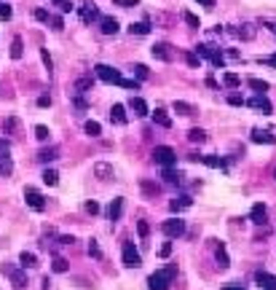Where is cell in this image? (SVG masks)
<instances>
[{"label": "cell", "mask_w": 276, "mask_h": 290, "mask_svg": "<svg viewBox=\"0 0 276 290\" xmlns=\"http://www.w3.org/2000/svg\"><path fill=\"white\" fill-rule=\"evenodd\" d=\"M252 143H265V145H276V134L265 132V129H255V132H252Z\"/></svg>", "instance_id": "18"}, {"label": "cell", "mask_w": 276, "mask_h": 290, "mask_svg": "<svg viewBox=\"0 0 276 290\" xmlns=\"http://www.w3.org/2000/svg\"><path fill=\"white\" fill-rule=\"evenodd\" d=\"M153 159H155V164H161V167H174V164H177V153H174L169 145H155Z\"/></svg>", "instance_id": "3"}, {"label": "cell", "mask_w": 276, "mask_h": 290, "mask_svg": "<svg viewBox=\"0 0 276 290\" xmlns=\"http://www.w3.org/2000/svg\"><path fill=\"white\" fill-rule=\"evenodd\" d=\"M83 129H86L89 137H99V134H102V127H99L97 121H86V124H83Z\"/></svg>", "instance_id": "30"}, {"label": "cell", "mask_w": 276, "mask_h": 290, "mask_svg": "<svg viewBox=\"0 0 276 290\" xmlns=\"http://www.w3.org/2000/svg\"><path fill=\"white\" fill-rule=\"evenodd\" d=\"M43 183H46V186H57V183H59V175L54 172V169H46V172H43Z\"/></svg>", "instance_id": "34"}, {"label": "cell", "mask_w": 276, "mask_h": 290, "mask_svg": "<svg viewBox=\"0 0 276 290\" xmlns=\"http://www.w3.org/2000/svg\"><path fill=\"white\" fill-rule=\"evenodd\" d=\"M38 159H41L43 164H46V161H54V159H57V148H48V151H41V153H38Z\"/></svg>", "instance_id": "36"}, {"label": "cell", "mask_w": 276, "mask_h": 290, "mask_svg": "<svg viewBox=\"0 0 276 290\" xmlns=\"http://www.w3.org/2000/svg\"><path fill=\"white\" fill-rule=\"evenodd\" d=\"M174 274H177V269H174V266L158 269V272H153V274L148 277V288H150V290H167L169 285L174 282Z\"/></svg>", "instance_id": "2"}, {"label": "cell", "mask_w": 276, "mask_h": 290, "mask_svg": "<svg viewBox=\"0 0 276 290\" xmlns=\"http://www.w3.org/2000/svg\"><path fill=\"white\" fill-rule=\"evenodd\" d=\"M89 256H94V258H102V250H99V244L94 242V239L89 242Z\"/></svg>", "instance_id": "43"}, {"label": "cell", "mask_w": 276, "mask_h": 290, "mask_svg": "<svg viewBox=\"0 0 276 290\" xmlns=\"http://www.w3.org/2000/svg\"><path fill=\"white\" fill-rule=\"evenodd\" d=\"M223 83H225L228 89H236L239 83H242V78L236 76V73H225V76H223Z\"/></svg>", "instance_id": "32"}, {"label": "cell", "mask_w": 276, "mask_h": 290, "mask_svg": "<svg viewBox=\"0 0 276 290\" xmlns=\"http://www.w3.org/2000/svg\"><path fill=\"white\" fill-rule=\"evenodd\" d=\"M99 30H102V35H115L118 32V22L113 16H102L99 19Z\"/></svg>", "instance_id": "17"}, {"label": "cell", "mask_w": 276, "mask_h": 290, "mask_svg": "<svg viewBox=\"0 0 276 290\" xmlns=\"http://www.w3.org/2000/svg\"><path fill=\"white\" fill-rule=\"evenodd\" d=\"M129 108H132V111H134V116H139V118H142V116H148V113H150L148 102H145L142 97H132V102H129Z\"/></svg>", "instance_id": "16"}, {"label": "cell", "mask_w": 276, "mask_h": 290, "mask_svg": "<svg viewBox=\"0 0 276 290\" xmlns=\"http://www.w3.org/2000/svg\"><path fill=\"white\" fill-rule=\"evenodd\" d=\"M110 121L113 124H126L129 118H126V108H123V105H113V111H110Z\"/></svg>", "instance_id": "19"}, {"label": "cell", "mask_w": 276, "mask_h": 290, "mask_svg": "<svg viewBox=\"0 0 276 290\" xmlns=\"http://www.w3.org/2000/svg\"><path fill=\"white\" fill-rule=\"evenodd\" d=\"M228 102L233 105V108H239V105H247V102H244L242 97H239V94H230V97H228Z\"/></svg>", "instance_id": "50"}, {"label": "cell", "mask_w": 276, "mask_h": 290, "mask_svg": "<svg viewBox=\"0 0 276 290\" xmlns=\"http://www.w3.org/2000/svg\"><path fill=\"white\" fill-rule=\"evenodd\" d=\"M169 48H172L169 43H155V46L150 48V51H153V57H155V59H161V62H172L174 54L169 51Z\"/></svg>", "instance_id": "11"}, {"label": "cell", "mask_w": 276, "mask_h": 290, "mask_svg": "<svg viewBox=\"0 0 276 290\" xmlns=\"http://www.w3.org/2000/svg\"><path fill=\"white\" fill-rule=\"evenodd\" d=\"M48 134H51V132H48V127H43V124L35 127V137H38V140H48Z\"/></svg>", "instance_id": "41"}, {"label": "cell", "mask_w": 276, "mask_h": 290, "mask_svg": "<svg viewBox=\"0 0 276 290\" xmlns=\"http://www.w3.org/2000/svg\"><path fill=\"white\" fill-rule=\"evenodd\" d=\"M185 62H188L190 67H199V62H201V57H199V54H193V51H190V54H185Z\"/></svg>", "instance_id": "42"}, {"label": "cell", "mask_w": 276, "mask_h": 290, "mask_svg": "<svg viewBox=\"0 0 276 290\" xmlns=\"http://www.w3.org/2000/svg\"><path fill=\"white\" fill-rule=\"evenodd\" d=\"M14 129H16V118H8V121H6V132H14Z\"/></svg>", "instance_id": "54"}, {"label": "cell", "mask_w": 276, "mask_h": 290, "mask_svg": "<svg viewBox=\"0 0 276 290\" xmlns=\"http://www.w3.org/2000/svg\"><path fill=\"white\" fill-rule=\"evenodd\" d=\"M188 207H193V199L190 196H177V199L169 202V209H172V212H180V209H188Z\"/></svg>", "instance_id": "20"}, {"label": "cell", "mask_w": 276, "mask_h": 290, "mask_svg": "<svg viewBox=\"0 0 276 290\" xmlns=\"http://www.w3.org/2000/svg\"><path fill=\"white\" fill-rule=\"evenodd\" d=\"M268 27H271V30H274V32H276V24H268Z\"/></svg>", "instance_id": "59"}, {"label": "cell", "mask_w": 276, "mask_h": 290, "mask_svg": "<svg viewBox=\"0 0 276 290\" xmlns=\"http://www.w3.org/2000/svg\"><path fill=\"white\" fill-rule=\"evenodd\" d=\"M11 169H14V164H11V159H8V151H6V153H0V177L11 175Z\"/></svg>", "instance_id": "24"}, {"label": "cell", "mask_w": 276, "mask_h": 290, "mask_svg": "<svg viewBox=\"0 0 276 290\" xmlns=\"http://www.w3.org/2000/svg\"><path fill=\"white\" fill-rule=\"evenodd\" d=\"M137 231H139V237L145 239V237H148V234H150V226H148V223H145V221H139V223H137Z\"/></svg>", "instance_id": "47"}, {"label": "cell", "mask_w": 276, "mask_h": 290, "mask_svg": "<svg viewBox=\"0 0 276 290\" xmlns=\"http://www.w3.org/2000/svg\"><path fill=\"white\" fill-rule=\"evenodd\" d=\"M249 108H255V111H263V113H271L274 111V105H271V99L265 97V94H255L252 99H247Z\"/></svg>", "instance_id": "9"}, {"label": "cell", "mask_w": 276, "mask_h": 290, "mask_svg": "<svg viewBox=\"0 0 276 290\" xmlns=\"http://www.w3.org/2000/svg\"><path fill=\"white\" fill-rule=\"evenodd\" d=\"M161 231L167 234V237L177 239V237H183V234H185V221H180V218H174V221H167V223L161 226Z\"/></svg>", "instance_id": "8"}, {"label": "cell", "mask_w": 276, "mask_h": 290, "mask_svg": "<svg viewBox=\"0 0 276 290\" xmlns=\"http://www.w3.org/2000/svg\"><path fill=\"white\" fill-rule=\"evenodd\" d=\"M199 3H201V6H207V8H215V3H217V0H199Z\"/></svg>", "instance_id": "56"}, {"label": "cell", "mask_w": 276, "mask_h": 290, "mask_svg": "<svg viewBox=\"0 0 276 290\" xmlns=\"http://www.w3.org/2000/svg\"><path fill=\"white\" fill-rule=\"evenodd\" d=\"M19 266H24V269H35V266H38V256L24 250L22 256H19Z\"/></svg>", "instance_id": "23"}, {"label": "cell", "mask_w": 276, "mask_h": 290, "mask_svg": "<svg viewBox=\"0 0 276 290\" xmlns=\"http://www.w3.org/2000/svg\"><path fill=\"white\" fill-rule=\"evenodd\" d=\"M153 121L158 124V127H167V129L172 127V118H169L164 111H155V113H153Z\"/></svg>", "instance_id": "26"}, {"label": "cell", "mask_w": 276, "mask_h": 290, "mask_svg": "<svg viewBox=\"0 0 276 290\" xmlns=\"http://www.w3.org/2000/svg\"><path fill=\"white\" fill-rule=\"evenodd\" d=\"M183 19H185V22L190 24V27H201V22H199V16H196V14H190V11H185V14H183Z\"/></svg>", "instance_id": "40"}, {"label": "cell", "mask_w": 276, "mask_h": 290, "mask_svg": "<svg viewBox=\"0 0 276 290\" xmlns=\"http://www.w3.org/2000/svg\"><path fill=\"white\" fill-rule=\"evenodd\" d=\"M129 32H132V35H148L150 32V24L148 22H137V24H132V27H129Z\"/></svg>", "instance_id": "31"}, {"label": "cell", "mask_w": 276, "mask_h": 290, "mask_svg": "<svg viewBox=\"0 0 276 290\" xmlns=\"http://www.w3.org/2000/svg\"><path fill=\"white\" fill-rule=\"evenodd\" d=\"M121 212H123V199L118 196V199H113V202H110V207H107V218L110 221H121Z\"/></svg>", "instance_id": "14"}, {"label": "cell", "mask_w": 276, "mask_h": 290, "mask_svg": "<svg viewBox=\"0 0 276 290\" xmlns=\"http://www.w3.org/2000/svg\"><path fill=\"white\" fill-rule=\"evenodd\" d=\"M22 54H24L22 38H14V43H11V57H14V59H22Z\"/></svg>", "instance_id": "29"}, {"label": "cell", "mask_w": 276, "mask_h": 290, "mask_svg": "<svg viewBox=\"0 0 276 290\" xmlns=\"http://www.w3.org/2000/svg\"><path fill=\"white\" fill-rule=\"evenodd\" d=\"M274 177H276V172H274Z\"/></svg>", "instance_id": "60"}, {"label": "cell", "mask_w": 276, "mask_h": 290, "mask_svg": "<svg viewBox=\"0 0 276 290\" xmlns=\"http://www.w3.org/2000/svg\"><path fill=\"white\" fill-rule=\"evenodd\" d=\"M22 269H24V266H22ZM22 269L14 266V263H6V274L11 277L14 288H27V274H24Z\"/></svg>", "instance_id": "7"}, {"label": "cell", "mask_w": 276, "mask_h": 290, "mask_svg": "<svg viewBox=\"0 0 276 290\" xmlns=\"http://www.w3.org/2000/svg\"><path fill=\"white\" fill-rule=\"evenodd\" d=\"M97 175H102V177H107V175H113V169H110L107 164H97Z\"/></svg>", "instance_id": "48"}, {"label": "cell", "mask_w": 276, "mask_h": 290, "mask_svg": "<svg viewBox=\"0 0 276 290\" xmlns=\"http://www.w3.org/2000/svg\"><path fill=\"white\" fill-rule=\"evenodd\" d=\"M188 140H190V143H204V140H207V132H204V129H199V127H193L188 132Z\"/></svg>", "instance_id": "27"}, {"label": "cell", "mask_w": 276, "mask_h": 290, "mask_svg": "<svg viewBox=\"0 0 276 290\" xmlns=\"http://www.w3.org/2000/svg\"><path fill=\"white\" fill-rule=\"evenodd\" d=\"M265 218H268V209H265L263 202L252 204V212H249V221L258 223V226H265Z\"/></svg>", "instance_id": "10"}, {"label": "cell", "mask_w": 276, "mask_h": 290, "mask_svg": "<svg viewBox=\"0 0 276 290\" xmlns=\"http://www.w3.org/2000/svg\"><path fill=\"white\" fill-rule=\"evenodd\" d=\"M81 19H83V22H92V19H102V16H99V8L94 6V0H86V3H83V8H81Z\"/></svg>", "instance_id": "13"}, {"label": "cell", "mask_w": 276, "mask_h": 290, "mask_svg": "<svg viewBox=\"0 0 276 290\" xmlns=\"http://www.w3.org/2000/svg\"><path fill=\"white\" fill-rule=\"evenodd\" d=\"M94 73H97V78H99V81H105V83H115V86L132 89V92H137V89H139V81H126V78L121 76V70L110 67V64H97Z\"/></svg>", "instance_id": "1"}, {"label": "cell", "mask_w": 276, "mask_h": 290, "mask_svg": "<svg viewBox=\"0 0 276 290\" xmlns=\"http://www.w3.org/2000/svg\"><path fill=\"white\" fill-rule=\"evenodd\" d=\"M113 3H118V6H123V8H132V6H139V0H113Z\"/></svg>", "instance_id": "49"}, {"label": "cell", "mask_w": 276, "mask_h": 290, "mask_svg": "<svg viewBox=\"0 0 276 290\" xmlns=\"http://www.w3.org/2000/svg\"><path fill=\"white\" fill-rule=\"evenodd\" d=\"M174 111H177L180 116H190V113H193V105L183 102V99H174Z\"/></svg>", "instance_id": "28"}, {"label": "cell", "mask_w": 276, "mask_h": 290, "mask_svg": "<svg viewBox=\"0 0 276 290\" xmlns=\"http://www.w3.org/2000/svg\"><path fill=\"white\" fill-rule=\"evenodd\" d=\"M223 290H244V288H242V285H225Z\"/></svg>", "instance_id": "58"}, {"label": "cell", "mask_w": 276, "mask_h": 290, "mask_svg": "<svg viewBox=\"0 0 276 290\" xmlns=\"http://www.w3.org/2000/svg\"><path fill=\"white\" fill-rule=\"evenodd\" d=\"M41 59H43V64H46V67H48V73H51L54 62H51V57H48V51H46V48H41Z\"/></svg>", "instance_id": "46"}, {"label": "cell", "mask_w": 276, "mask_h": 290, "mask_svg": "<svg viewBox=\"0 0 276 290\" xmlns=\"http://www.w3.org/2000/svg\"><path fill=\"white\" fill-rule=\"evenodd\" d=\"M51 269L57 274H62V272H67V261L64 258H54V263H51Z\"/></svg>", "instance_id": "39"}, {"label": "cell", "mask_w": 276, "mask_h": 290, "mask_svg": "<svg viewBox=\"0 0 276 290\" xmlns=\"http://www.w3.org/2000/svg\"><path fill=\"white\" fill-rule=\"evenodd\" d=\"M217 263H220V269H228V266H230V261H228V253H225V247H223V244L217 247Z\"/></svg>", "instance_id": "33"}, {"label": "cell", "mask_w": 276, "mask_h": 290, "mask_svg": "<svg viewBox=\"0 0 276 290\" xmlns=\"http://www.w3.org/2000/svg\"><path fill=\"white\" fill-rule=\"evenodd\" d=\"M169 253H172V244L167 242V244H164V247H161V256H169Z\"/></svg>", "instance_id": "57"}, {"label": "cell", "mask_w": 276, "mask_h": 290, "mask_svg": "<svg viewBox=\"0 0 276 290\" xmlns=\"http://www.w3.org/2000/svg\"><path fill=\"white\" fill-rule=\"evenodd\" d=\"M233 35H236V38H242V41H252V38H255V27H252V24H242V27L233 30Z\"/></svg>", "instance_id": "21"}, {"label": "cell", "mask_w": 276, "mask_h": 290, "mask_svg": "<svg viewBox=\"0 0 276 290\" xmlns=\"http://www.w3.org/2000/svg\"><path fill=\"white\" fill-rule=\"evenodd\" d=\"M38 105H41V108H48V105H51V97H46V94L38 97Z\"/></svg>", "instance_id": "53"}, {"label": "cell", "mask_w": 276, "mask_h": 290, "mask_svg": "<svg viewBox=\"0 0 276 290\" xmlns=\"http://www.w3.org/2000/svg\"><path fill=\"white\" fill-rule=\"evenodd\" d=\"M196 54H199V57H207L209 62L215 64V67H223V64H225V57H223V51H217V48L207 46V43H204V46H196Z\"/></svg>", "instance_id": "5"}, {"label": "cell", "mask_w": 276, "mask_h": 290, "mask_svg": "<svg viewBox=\"0 0 276 290\" xmlns=\"http://www.w3.org/2000/svg\"><path fill=\"white\" fill-rule=\"evenodd\" d=\"M132 70H134V76H137V78H139V81H145V78H148V76H150V70H148V67H145V64H134V67H132Z\"/></svg>", "instance_id": "38"}, {"label": "cell", "mask_w": 276, "mask_h": 290, "mask_svg": "<svg viewBox=\"0 0 276 290\" xmlns=\"http://www.w3.org/2000/svg\"><path fill=\"white\" fill-rule=\"evenodd\" d=\"M255 282H258L263 290H276V277L268 274V272H258L255 274Z\"/></svg>", "instance_id": "12"}, {"label": "cell", "mask_w": 276, "mask_h": 290, "mask_svg": "<svg viewBox=\"0 0 276 290\" xmlns=\"http://www.w3.org/2000/svg\"><path fill=\"white\" fill-rule=\"evenodd\" d=\"M86 89H92V78H78V81H75V92L78 94H83Z\"/></svg>", "instance_id": "35"}, {"label": "cell", "mask_w": 276, "mask_h": 290, "mask_svg": "<svg viewBox=\"0 0 276 290\" xmlns=\"http://www.w3.org/2000/svg\"><path fill=\"white\" fill-rule=\"evenodd\" d=\"M86 212L97 215V212H99V204H97V202H86Z\"/></svg>", "instance_id": "52"}, {"label": "cell", "mask_w": 276, "mask_h": 290, "mask_svg": "<svg viewBox=\"0 0 276 290\" xmlns=\"http://www.w3.org/2000/svg\"><path fill=\"white\" fill-rule=\"evenodd\" d=\"M35 19H38V22H48L51 16H48L46 8H35Z\"/></svg>", "instance_id": "44"}, {"label": "cell", "mask_w": 276, "mask_h": 290, "mask_svg": "<svg viewBox=\"0 0 276 290\" xmlns=\"http://www.w3.org/2000/svg\"><path fill=\"white\" fill-rule=\"evenodd\" d=\"M51 24H54V30H64V22H62V16H51Z\"/></svg>", "instance_id": "51"}, {"label": "cell", "mask_w": 276, "mask_h": 290, "mask_svg": "<svg viewBox=\"0 0 276 290\" xmlns=\"http://www.w3.org/2000/svg\"><path fill=\"white\" fill-rule=\"evenodd\" d=\"M193 161H204L207 167H212V169H225V161L223 159H217V156H199V153H193Z\"/></svg>", "instance_id": "15"}, {"label": "cell", "mask_w": 276, "mask_h": 290, "mask_svg": "<svg viewBox=\"0 0 276 290\" xmlns=\"http://www.w3.org/2000/svg\"><path fill=\"white\" fill-rule=\"evenodd\" d=\"M11 16H14L11 6H8L6 0H0V19H6V22H8V19H11Z\"/></svg>", "instance_id": "37"}, {"label": "cell", "mask_w": 276, "mask_h": 290, "mask_svg": "<svg viewBox=\"0 0 276 290\" xmlns=\"http://www.w3.org/2000/svg\"><path fill=\"white\" fill-rule=\"evenodd\" d=\"M24 202H27V207L35 209V212H43V209H46V199H43V193L38 191V188H24Z\"/></svg>", "instance_id": "4"}, {"label": "cell", "mask_w": 276, "mask_h": 290, "mask_svg": "<svg viewBox=\"0 0 276 290\" xmlns=\"http://www.w3.org/2000/svg\"><path fill=\"white\" fill-rule=\"evenodd\" d=\"M123 266H129V269H139V266H142V258H139L134 242L123 244Z\"/></svg>", "instance_id": "6"}, {"label": "cell", "mask_w": 276, "mask_h": 290, "mask_svg": "<svg viewBox=\"0 0 276 290\" xmlns=\"http://www.w3.org/2000/svg\"><path fill=\"white\" fill-rule=\"evenodd\" d=\"M54 3H57L62 11H73V8H75V6H73V0H54Z\"/></svg>", "instance_id": "45"}, {"label": "cell", "mask_w": 276, "mask_h": 290, "mask_svg": "<svg viewBox=\"0 0 276 290\" xmlns=\"http://www.w3.org/2000/svg\"><path fill=\"white\" fill-rule=\"evenodd\" d=\"M247 86H249V89H255L258 94H265V92H268V83H265V81H260V78H249V81H247Z\"/></svg>", "instance_id": "25"}, {"label": "cell", "mask_w": 276, "mask_h": 290, "mask_svg": "<svg viewBox=\"0 0 276 290\" xmlns=\"http://www.w3.org/2000/svg\"><path fill=\"white\" fill-rule=\"evenodd\" d=\"M164 183H169V186H180V183H183V175L174 172L172 167H164Z\"/></svg>", "instance_id": "22"}, {"label": "cell", "mask_w": 276, "mask_h": 290, "mask_svg": "<svg viewBox=\"0 0 276 290\" xmlns=\"http://www.w3.org/2000/svg\"><path fill=\"white\" fill-rule=\"evenodd\" d=\"M260 62H265V64H271V67H276V54H271V57L260 59Z\"/></svg>", "instance_id": "55"}]
</instances>
